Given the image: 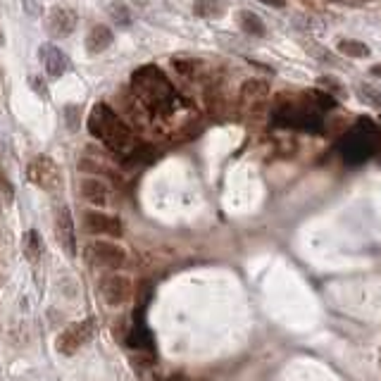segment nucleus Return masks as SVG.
Instances as JSON below:
<instances>
[{
    "instance_id": "obj_17",
    "label": "nucleus",
    "mask_w": 381,
    "mask_h": 381,
    "mask_svg": "<svg viewBox=\"0 0 381 381\" xmlns=\"http://www.w3.org/2000/svg\"><path fill=\"white\" fill-rule=\"evenodd\" d=\"M127 346L129 348H141V351H146V348L153 346V343H151V334H148V329L141 324V320L136 322L134 329H131V334H129V339H127Z\"/></svg>"
},
{
    "instance_id": "obj_22",
    "label": "nucleus",
    "mask_w": 381,
    "mask_h": 381,
    "mask_svg": "<svg viewBox=\"0 0 381 381\" xmlns=\"http://www.w3.org/2000/svg\"><path fill=\"white\" fill-rule=\"evenodd\" d=\"M265 5H270V8H284V0H262Z\"/></svg>"
},
{
    "instance_id": "obj_24",
    "label": "nucleus",
    "mask_w": 381,
    "mask_h": 381,
    "mask_svg": "<svg viewBox=\"0 0 381 381\" xmlns=\"http://www.w3.org/2000/svg\"><path fill=\"white\" fill-rule=\"evenodd\" d=\"M5 43V36H3V31H0V46H3Z\"/></svg>"
},
{
    "instance_id": "obj_4",
    "label": "nucleus",
    "mask_w": 381,
    "mask_h": 381,
    "mask_svg": "<svg viewBox=\"0 0 381 381\" xmlns=\"http://www.w3.org/2000/svg\"><path fill=\"white\" fill-rule=\"evenodd\" d=\"M93 327H96L93 320H81V322L70 324V327H67L58 339H55V348H58V353L60 355H77L81 348L93 339V331H96Z\"/></svg>"
},
{
    "instance_id": "obj_2",
    "label": "nucleus",
    "mask_w": 381,
    "mask_h": 381,
    "mask_svg": "<svg viewBox=\"0 0 381 381\" xmlns=\"http://www.w3.org/2000/svg\"><path fill=\"white\" fill-rule=\"evenodd\" d=\"M131 93H134L136 103L155 117L170 115L174 103H177V91H174L172 81L155 65H146L134 72Z\"/></svg>"
},
{
    "instance_id": "obj_19",
    "label": "nucleus",
    "mask_w": 381,
    "mask_h": 381,
    "mask_svg": "<svg viewBox=\"0 0 381 381\" xmlns=\"http://www.w3.org/2000/svg\"><path fill=\"white\" fill-rule=\"evenodd\" d=\"M110 17L112 22L117 24V27H129L131 24V10L127 8V3H122V0H115V3H110Z\"/></svg>"
},
{
    "instance_id": "obj_16",
    "label": "nucleus",
    "mask_w": 381,
    "mask_h": 381,
    "mask_svg": "<svg viewBox=\"0 0 381 381\" xmlns=\"http://www.w3.org/2000/svg\"><path fill=\"white\" fill-rule=\"evenodd\" d=\"M224 12L220 0H196L193 3V15L203 17V20H215Z\"/></svg>"
},
{
    "instance_id": "obj_13",
    "label": "nucleus",
    "mask_w": 381,
    "mask_h": 381,
    "mask_svg": "<svg viewBox=\"0 0 381 381\" xmlns=\"http://www.w3.org/2000/svg\"><path fill=\"white\" fill-rule=\"evenodd\" d=\"M112 41H115L112 29L105 27V24H96V27L89 31V36H86V53H89V55H101L112 46Z\"/></svg>"
},
{
    "instance_id": "obj_18",
    "label": "nucleus",
    "mask_w": 381,
    "mask_h": 381,
    "mask_svg": "<svg viewBox=\"0 0 381 381\" xmlns=\"http://www.w3.org/2000/svg\"><path fill=\"white\" fill-rule=\"evenodd\" d=\"M339 51L346 55V58H367L370 55V48L365 46L362 41H353V39H346V41H341L339 43Z\"/></svg>"
},
{
    "instance_id": "obj_23",
    "label": "nucleus",
    "mask_w": 381,
    "mask_h": 381,
    "mask_svg": "<svg viewBox=\"0 0 381 381\" xmlns=\"http://www.w3.org/2000/svg\"><path fill=\"white\" fill-rule=\"evenodd\" d=\"M370 72L374 74V77H379V79H381V65H374Z\"/></svg>"
},
{
    "instance_id": "obj_12",
    "label": "nucleus",
    "mask_w": 381,
    "mask_h": 381,
    "mask_svg": "<svg viewBox=\"0 0 381 381\" xmlns=\"http://www.w3.org/2000/svg\"><path fill=\"white\" fill-rule=\"evenodd\" d=\"M79 193H81V198L84 201H89L93 205H105L108 203V198H110V186L105 184L103 179H98V177H84L79 181Z\"/></svg>"
},
{
    "instance_id": "obj_14",
    "label": "nucleus",
    "mask_w": 381,
    "mask_h": 381,
    "mask_svg": "<svg viewBox=\"0 0 381 381\" xmlns=\"http://www.w3.org/2000/svg\"><path fill=\"white\" fill-rule=\"evenodd\" d=\"M22 253H24V258H27L29 262H36L41 258V253H43V243H41V236H39V231L36 229H31L24 234V239H22Z\"/></svg>"
},
{
    "instance_id": "obj_3",
    "label": "nucleus",
    "mask_w": 381,
    "mask_h": 381,
    "mask_svg": "<svg viewBox=\"0 0 381 381\" xmlns=\"http://www.w3.org/2000/svg\"><path fill=\"white\" fill-rule=\"evenodd\" d=\"M27 179L46 193H58L62 189V172L58 162L48 155H36L27 165Z\"/></svg>"
},
{
    "instance_id": "obj_20",
    "label": "nucleus",
    "mask_w": 381,
    "mask_h": 381,
    "mask_svg": "<svg viewBox=\"0 0 381 381\" xmlns=\"http://www.w3.org/2000/svg\"><path fill=\"white\" fill-rule=\"evenodd\" d=\"M79 112H81L79 105H67V108H65L67 127H70L72 131H77V129H79Z\"/></svg>"
},
{
    "instance_id": "obj_6",
    "label": "nucleus",
    "mask_w": 381,
    "mask_h": 381,
    "mask_svg": "<svg viewBox=\"0 0 381 381\" xmlns=\"http://www.w3.org/2000/svg\"><path fill=\"white\" fill-rule=\"evenodd\" d=\"M77 24H79L77 10L67 8V5H55L46 17V31L53 36V39H65V36L74 34Z\"/></svg>"
},
{
    "instance_id": "obj_1",
    "label": "nucleus",
    "mask_w": 381,
    "mask_h": 381,
    "mask_svg": "<svg viewBox=\"0 0 381 381\" xmlns=\"http://www.w3.org/2000/svg\"><path fill=\"white\" fill-rule=\"evenodd\" d=\"M86 127H89L93 139L101 141L110 153L120 155L124 160L141 158L143 146L139 136L131 131L129 124L108 103L93 105V110L89 112V120H86Z\"/></svg>"
},
{
    "instance_id": "obj_11",
    "label": "nucleus",
    "mask_w": 381,
    "mask_h": 381,
    "mask_svg": "<svg viewBox=\"0 0 381 381\" xmlns=\"http://www.w3.org/2000/svg\"><path fill=\"white\" fill-rule=\"evenodd\" d=\"M39 55H41L43 67H46V74L51 79H60L62 74L70 70V60H67V55L62 53L58 46H53V43H43Z\"/></svg>"
},
{
    "instance_id": "obj_8",
    "label": "nucleus",
    "mask_w": 381,
    "mask_h": 381,
    "mask_svg": "<svg viewBox=\"0 0 381 381\" xmlns=\"http://www.w3.org/2000/svg\"><path fill=\"white\" fill-rule=\"evenodd\" d=\"M101 291H103L105 303L120 308V305H124L131 298L134 284H131V279L124 277V274H108V277L101 281Z\"/></svg>"
},
{
    "instance_id": "obj_9",
    "label": "nucleus",
    "mask_w": 381,
    "mask_h": 381,
    "mask_svg": "<svg viewBox=\"0 0 381 381\" xmlns=\"http://www.w3.org/2000/svg\"><path fill=\"white\" fill-rule=\"evenodd\" d=\"M267 98H270V84L262 79H248L239 91L241 108L248 112H258L265 108Z\"/></svg>"
},
{
    "instance_id": "obj_10",
    "label": "nucleus",
    "mask_w": 381,
    "mask_h": 381,
    "mask_svg": "<svg viewBox=\"0 0 381 381\" xmlns=\"http://www.w3.org/2000/svg\"><path fill=\"white\" fill-rule=\"evenodd\" d=\"M55 236H58V243L62 246L70 258L77 255V236H74V222H72V212L67 208H58L55 210Z\"/></svg>"
},
{
    "instance_id": "obj_5",
    "label": "nucleus",
    "mask_w": 381,
    "mask_h": 381,
    "mask_svg": "<svg viewBox=\"0 0 381 381\" xmlns=\"http://www.w3.org/2000/svg\"><path fill=\"white\" fill-rule=\"evenodd\" d=\"M84 227L93 236H105V239H120L124 234V227L120 217L110 215L103 210H89L84 215Z\"/></svg>"
},
{
    "instance_id": "obj_7",
    "label": "nucleus",
    "mask_w": 381,
    "mask_h": 381,
    "mask_svg": "<svg viewBox=\"0 0 381 381\" xmlns=\"http://www.w3.org/2000/svg\"><path fill=\"white\" fill-rule=\"evenodd\" d=\"M89 251L93 255V260H96L98 265L108 267V270H122V267L127 265V251L110 239H96L89 246Z\"/></svg>"
},
{
    "instance_id": "obj_21",
    "label": "nucleus",
    "mask_w": 381,
    "mask_h": 381,
    "mask_svg": "<svg viewBox=\"0 0 381 381\" xmlns=\"http://www.w3.org/2000/svg\"><path fill=\"white\" fill-rule=\"evenodd\" d=\"M29 86L39 93L41 98H48V89H46V81H43V77H36V74H34V77L29 79Z\"/></svg>"
},
{
    "instance_id": "obj_15",
    "label": "nucleus",
    "mask_w": 381,
    "mask_h": 381,
    "mask_svg": "<svg viewBox=\"0 0 381 381\" xmlns=\"http://www.w3.org/2000/svg\"><path fill=\"white\" fill-rule=\"evenodd\" d=\"M239 27L246 31V34H251V36H262L265 34V24H262V20L255 12H248V10H243L239 12Z\"/></svg>"
}]
</instances>
